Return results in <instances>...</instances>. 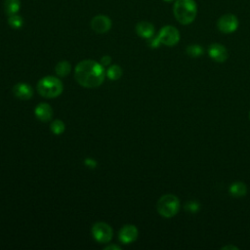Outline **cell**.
I'll return each mask as SVG.
<instances>
[{
    "instance_id": "1",
    "label": "cell",
    "mask_w": 250,
    "mask_h": 250,
    "mask_svg": "<svg viewBox=\"0 0 250 250\" xmlns=\"http://www.w3.org/2000/svg\"><path fill=\"white\" fill-rule=\"evenodd\" d=\"M106 71L104 67L94 60L79 62L74 71L76 81L85 88H96L105 80Z\"/></svg>"
},
{
    "instance_id": "2",
    "label": "cell",
    "mask_w": 250,
    "mask_h": 250,
    "mask_svg": "<svg viewBox=\"0 0 250 250\" xmlns=\"http://www.w3.org/2000/svg\"><path fill=\"white\" fill-rule=\"evenodd\" d=\"M176 20L182 25L192 24L197 14V6L195 0H176L173 7Z\"/></svg>"
},
{
    "instance_id": "3",
    "label": "cell",
    "mask_w": 250,
    "mask_h": 250,
    "mask_svg": "<svg viewBox=\"0 0 250 250\" xmlns=\"http://www.w3.org/2000/svg\"><path fill=\"white\" fill-rule=\"evenodd\" d=\"M63 90V83L56 76H44L37 83V92L40 96L47 99H53L60 96Z\"/></svg>"
},
{
    "instance_id": "4",
    "label": "cell",
    "mask_w": 250,
    "mask_h": 250,
    "mask_svg": "<svg viewBox=\"0 0 250 250\" xmlns=\"http://www.w3.org/2000/svg\"><path fill=\"white\" fill-rule=\"evenodd\" d=\"M158 212L164 218L175 216L180 209V200L174 195L162 196L157 204Z\"/></svg>"
},
{
    "instance_id": "5",
    "label": "cell",
    "mask_w": 250,
    "mask_h": 250,
    "mask_svg": "<svg viewBox=\"0 0 250 250\" xmlns=\"http://www.w3.org/2000/svg\"><path fill=\"white\" fill-rule=\"evenodd\" d=\"M92 234L94 238L100 243L109 242L112 238V229L105 222L95 223L92 227Z\"/></svg>"
},
{
    "instance_id": "6",
    "label": "cell",
    "mask_w": 250,
    "mask_h": 250,
    "mask_svg": "<svg viewBox=\"0 0 250 250\" xmlns=\"http://www.w3.org/2000/svg\"><path fill=\"white\" fill-rule=\"evenodd\" d=\"M158 37L161 44H164L166 46H174L180 40V33L175 27L165 26L160 31Z\"/></svg>"
},
{
    "instance_id": "7",
    "label": "cell",
    "mask_w": 250,
    "mask_h": 250,
    "mask_svg": "<svg viewBox=\"0 0 250 250\" xmlns=\"http://www.w3.org/2000/svg\"><path fill=\"white\" fill-rule=\"evenodd\" d=\"M217 27L219 31L223 34H232L238 28V20L232 14H226L218 20Z\"/></svg>"
},
{
    "instance_id": "8",
    "label": "cell",
    "mask_w": 250,
    "mask_h": 250,
    "mask_svg": "<svg viewBox=\"0 0 250 250\" xmlns=\"http://www.w3.org/2000/svg\"><path fill=\"white\" fill-rule=\"evenodd\" d=\"M138 229L134 225H125L119 231V240L123 244H130L138 238Z\"/></svg>"
},
{
    "instance_id": "9",
    "label": "cell",
    "mask_w": 250,
    "mask_h": 250,
    "mask_svg": "<svg viewBox=\"0 0 250 250\" xmlns=\"http://www.w3.org/2000/svg\"><path fill=\"white\" fill-rule=\"evenodd\" d=\"M91 28L96 34L103 35L110 30L111 21L108 17L105 15H98L92 19Z\"/></svg>"
},
{
    "instance_id": "10",
    "label": "cell",
    "mask_w": 250,
    "mask_h": 250,
    "mask_svg": "<svg viewBox=\"0 0 250 250\" xmlns=\"http://www.w3.org/2000/svg\"><path fill=\"white\" fill-rule=\"evenodd\" d=\"M208 54L211 59L217 63H224L228 59V50L219 43H213L208 48Z\"/></svg>"
},
{
    "instance_id": "11",
    "label": "cell",
    "mask_w": 250,
    "mask_h": 250,
    "mask_svg": "<svg viewBox=\"0 0 250 250\" xmlns=\"http://www.w3.org/2000/svg\"><path fill=\"white\" fill-rule=\"evenodd\" d=\"M13 94L20 100H30L34 96V89L33 87L25 82L17 83L13 87Z\"/></svg>"
},
{
    "instance_id": "12",
    "label": "cell",
    "mask_w": 250,
    "mask_h": 250,
    "mask_svg": "<svg viewBox=\"0 0 250 250\" xmlns=\"http://www.w3.org/2000/svg\"><path fill=\"white\" fill-rule=\"evenodd\" d=\"M35 114L40 121L47 122L50 121L53 116V109L50 105L46 103H41L35 108Z\"/></svg>"
},
{
    "instance_id": "13",
    "label": "cell",
    "mask_w": 250,
    "mask_h": 250,
    "mask_svg": "<svg viewBox=\"0 0 250 250\" xmlns=\"http://www.w3.org/2000/svg\"><path fill=\"white\" fill-rule=\"evenodd\" d=\"M136 33L139 36L149 39L154 36L155 35V27L153 24L149 22H140L136 26Z\"/></svg>"
},
{
    "instance_id": "14",
    "label": "cell",
    "mask_w": 250,
    "mask_h": 250,
    "mask_svg": "<svg viewBox=\"0 0 250 250\" xmlns=\"http://www.w3.org/2000/svg\"><path fill=\"white\" fill-rule=\"evenodd\" d=\"M3 8L7 15L9 16L15 15L19 12L21 8V1L20 0H5Z\"/></svg>"
},
{
    "instance_id": "15",
    "label": "cell",
    "mask_w": 250,
    "mask_h": 250,
    "mask_svg": "<svg viewBox=\"0 0 250 250\" xmlns=\"http://www.w3.org/2000/svg\"><path fill=\"white\" fill-rule=\"evenodd\" d=\"M247 193V187L242 182H235L230 187V194L234 197H243Z\"/></svg>"
},
{
    "instance_id": "16",
    "label": "cell",
    "mask_w": 250,
    "mask_h": 250,
    "mask_svg": "<svg viewBox=\"0 0 250 250\" xmlns=\"http://www.w3.org/2000/svg\"><path fill=\"white\" fill-rule=\"evenodd\" d=\"M71 71V65L70 64V62L68 61H62V62H59L56 67H55V71H56V74L60 77H65L67 75L70 74Z\"/></svg>"
},
{
    "instance_id": "17",
    "label": "cell",
    "mask_w": 250,
    "mask_h": 250,
    "mask_svg": "<svg viewBox=\"0 0 250 250\" xmlns=\"http://www.w3.org/2000/svg\"><path fill=\"white\" fill-rule=\"evenodd\" d=\"M107 76L110 80H118L122 76V69L119 66L113 65L107 69Z\"/></svg>"
},
{
    "instance_id": "18",
    "label": "cell",
    "mask_w": 250,
    "mask_h": 250,
    "mask_svg": "<svg viewBox=\"0 0 250 250\" xmlns=\"http://www.w3.org/2000/svg\"><path fill=\"white\" fill-rule=\"evenodd\" d=\"M50 130L55 134V135H61L65 132L66 130V125L65 123L60 120V119H56L54 121L51 122L50 125Z\"/></svg>"
},
{
    "instance_id": "19",
    "label": "cell",
    "mask_w": 250,
    "mask_h": 250,
    "mask_svg": "<svg viewBox=\"0 0 250 250\" xmlns=\"http://www.w3.org/2000/svg\"><path fill=\"white\" fill-rule=\"evenodd\" d=\"M8 24L11 28L15 29V30H18V29H21L24 25V19L15 14V15H12V16H9V19H8Z\"/></svg>"
},
{
    "instance_id": "20",
    "label": "cell",
    "mask_w": 250,
    "mask_h": 250,
    "mask_svg": "<svg viewBox=\"0 0 250 250\" xmlns=\"http://www.w3.org/2000/svg\"><path fill=\"white\" fill-rule=\"evenodd\" d=\"M187 53L189 56L193 57V58H196L202 55L203 53V48L199 45L194 44V45H190L187 47Z\"/></svg>"
},
{
    "instance_id": "21",
    "label": "cell",
    "mask_w": 250,
    "mask_h": 250,
    "mask_svg": "<svg viewBox=\"0 0 250 250\" xmlns=\"http://www.w3.org/2000/svg\"><path fill=\"white\" fill-rule=\"evenodd\" d=\"M200 208V204L198 201H196V200H192V201H189L186 203L185 205V209L188 210L189 212L191 213H196L198 212Z\"/></svg>"
},
{
    "instance_id": "22",
    "label": "cell",
    "mask_w": 250,
    "mask_h": 250,
    "mask_svg": "<svg viewBox=\"0 0 250 250\" xmlns=\"http://www.w3.org/2000/svg\"><path fill=\"white\" fill-rule=\"evenodd\" d=\"M160 44H161V42H160V39H159L158 36L157 37L153 36V37L149 38V45L152 48H158L160 46Z\"/></svg>"
},
{
    "instance_id": "23",
    "label": "cell",
    "mask_w": 250,
    "mask_h": 250,
    "mask_svg": "<svg viewBox=\"0 0 250 250\" xmlns=\"http://www.w3.org/2000/svg\"><path fill=\"white\" fill-rule=\"evenodd\" d=\"M110 63H111V58H110L109 56H107V55L102 57L101 62H100V64H101L103 67H107V66H108Z\"/></svg>"
},
{
    "instance_id": "24",
    "label": "cell",
    "mask_w": 250,
    "mask_h": 250,
    "mask_svg": "<svg viewBox=\"0 0 250 250\" xmlns=\"http://www.w3.org/2000/svg\"><path fill=\"white\" fill-rule=\"evenodd\" d=\"M84 164H85L86 166L90 167V168H94V167L97 166V162H96L94 160H92V159H86V160L84 161Z\"/></svg>"
},
{
    "instance_id": "25",
    "label": "cell",
    "mask_w": 250,
    "mask_h": 250,
    "mask_svg": "<svg viewBox=\"0 0 250 250\" xmlns=\"http://www.w3.org/2000/svg\"><path fill=\"white\" fill-rule=\"evenodd\" d=\"M109 249H112V250H114V249L119 250L120 247L117 246V245H108V246H106V247H105V250H109Z\"/></svg>"
},
{
    "instance_id": "26",
    "label": "cell",
    "mask_w": 250,
    "mask_h": 250,
    "mask_svg": "<svg viewBox=\"0 0 250 250\" xmlns=\"http://www.w3.org/2000/svg\"><path fill=\"white\" fill-rule=\"evenodd\" d=\"M230 248H232V249H237V247H235V246H225V247H223L222 249H230Z\"/></svg>"
},
{
    "instance_id": "27",
    "label": "cell",
    "mask_w": 250,
    "mask_h": 250,
    "mask_svg": "<svg viewBox=\"0 0 250 250\" xmlns=\"http://www.w3.org/2000/svg\"><path fill=\"white\" fill-rule=\"evenodd\" d=\"M163 1H165V2H172V1H174V0H163Z\"/></svg>"
},
{
    "instance_id": "28",
    "label": "cell",
    "mask_w": 250,
    "mask_h": 250,
    "mask_svg": "<svg viewBox=\"0 0 250 250\" xmlns=\"http://www.w3.org/2000/svg\"><path fill=\"white\" fill-rule=\"evenodd\" d=\"M249 119H250V112H249Z\"/></svg>"
}]
</instances>
